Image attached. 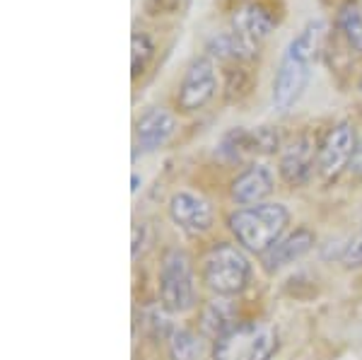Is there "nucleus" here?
Instances as JSON below:
<instances>
[{"label":"nucleus","instance_id":"nucleus-1","mask_svg":"<svg viewBox=\"0 0 362 360\" xmlns=\"http://www.w3.org/2000/svg\"><path fill=\"white\" fill-rule=\"evenodd\" d=\"M321 37H324V22H309L290 42L278 66L276 78H273L271 102L276 112H288L302 97L309 83V73H312L309 68H312V61L319 54Z\"/></svg>","mask_w":362,"mask_h":360},{"label":"nucleus","instance_id":"nucleus-2","mask_svg":"<svg viewBox=\"0 0 362 360\" xmlns=\"http://www.w3.org/2000/svg\"><path fill=\"white\" fill-rule=\"evenodd\" d=\"M290 223V213L283 203H259V206H244L235 211L227 220L232 235L249 252L266 254L283 237Z\"/></svg>","mask_w":362,"mask_h":360},{"label":"nucleus","instance_id":"nucleus-3","mask_svg":"<svg viewBox=\"0 0 362 360\" xmlns=\"http://www.w3.org/2000/svg\"><path fill=\"white\" fill-rule=\"evenodd\" d=\"M278 332L266 322L235 324L215 339L213 360H271L278 353Z\"/></svg>","mask_w":362,"mask_h":360},{"label":"nucleus","instance_id":"nucleus-4","mask_svg":"<svg viewBox=\"0 0 362 360\" xmlns=\"http://www.w3.org/2000/svg\"><path fill=\"white\" fill-rule=\"evenodd\" d=\"M249 276L251 264L242 249L232 245H218L210 249L206 266H203V281L215 295L232 298V295L242 293L249 283Z\"/></svg>","mask_w":362,"mask_h":360},{"label":"nucleus","instance_id":"nucleus-5","mask_svg":"<svg viewBox=\"0 0 362 360\" xmlns=\"http://www.w3.org/2000/svg\"><path fill=\"white\" fill-rule=\"evenodd\" d=\"M160 298L167 312H186L196 303L194 266L186 252L169 249L160 266Z\"/></svg>","mask_w":362,"mask_h":360},{"label":"nucleus","instance_id":"nucleus-6","mask_svg":"<svg viewBox=\"0 0 362 360\" xmlns=\"http://www.w3.org/2000/svg\"><path fill=\"white\" fill-rule=\"evenodd\" d=\"M215 90H218V75H215L213 61L206 56L194 58L179 85V109L181 112H198V109H203L213 100Z\"/></svg>","mask_w":362,"mask_h":360},{"label":"nucleus","instance_id":"nucleus-7","mask_svg":"<svg viewBox=\"0 0 362 360\" xmlns=\"http://www.w3.org/2000/svg\"><path fill=\"white\" fill-rule=\"evenodd\" d=\"M355 148H358V138H355V129L348 121H341L334 129H329L317 155V167L321 177L336 179L346 167H350Z\"/></svg>","mask_w":362,"mask_h":360},{"label":"nucleus","instance_id":"nucleus-8","mask_svg":"<svg viewBox=\"0 0 362 360\" xmlns=\"http://www.w3.org/2000/svg\"><path fill=\"white\" fill-rule=\"evenodd\" d=\"M169 218L184 232L198 235V232L210 230V225H213V206L203 196L191 194V191H179L169 201Z\"/></svg>","mask_w":362,"mask_h":360},{"label":"nucleus","instance_id":"nucleus-9","mask_svg":"<svg viewBox=\"0 0 362 360\" xmlns=\"http://www.w3.org/2000/svg\"><path fill=\"white\" fill-rule=\"evenodd\" d=\"M276 148H278V133L268 129V126L256 131L235 129L227 133L223 143H220V153L227 160H242L247 155H268V153H276Z\"/></svg>","mask_w":362,"mask_h":360},{"label":"nucleus","instance_id":"nucleus-10","mask_svg":"<svg viewBox=\"0 0 362 360\" xmlns=\"http://www.w3.org/2000/svg\"><path fill=\"white\" fill-rule=\"evenodd\" d=\"M174 131H177V119H174L172 112L162 107L148 109L136 124V145L143 153H153V150H160L162 145H167Z\"/></svg>","mask_w":362,"mask_h":360},{"label":"nucleus","instance_id":"nucleus-11","mask_svg":"<svg viewBox=\"0 0 362 360\" xmlns=\"http://www.w3.org/2000/svg\"><path fill=\"white\" fill-rule=\"evenodd\" d=\"M273 27H276V20L268 13L266 5L261 3L242 5L235 13V17H232V32L256 51H259L261 42L273 32Z\"/></svg>","mask_w":362,"mask_h":360},{"label":"nucleus","instance_id":"nucleus-12","mask_svg":"<svg viewBox=\"0 0 362 360\" xmlns=\"http://www.w3.org/2000/svg\"><path fill=\"white\" fill-rule=\"evenodd\" d=\"M314 174V143L300 136L280 153V177L290 187H302Z\"/></svg>","mask_w":362,"mask_h":360},{"label":"nucleus","instance_id":"nucleus-13","mask_svg":"<svg viewBox=\"0 0 362 360\" xmlns=\"http://www.w3.org/2000/svg\"><path fill=\"white\" fill-rule=\"evenodd\" d=\"M273 191V174L266 165H251L232 182V199L239 206H259Z\"/></svg>","mask_w":362,"mask_h":360},{"label":"nucleus","instance_id":"nucleus-14","mask_svg":"<svg viewBox=\"0 0 362 360\" xmlns=\"http://www.w3.org/2000/svg\"><path fill=\"white\" fill-rule=\"evenodd\" d=\"M312 247H314V235H312V232L305 230V228L295 230L293 235L278 240L266 254H261V257H264L266 271H278V269H283V266H288V264H295V261L305 257Z\"/></svg>","mask_w":362,"mask_h":360},{"label":"nucleus","instance_id":"nucleus-15","mask_svg":"<svg viewBox=\"0 0 362 360\" xmlns=\"http://www.w3.org/2000/svg\"><path fill=\"white\" fill-rule=\"evenodd\" d=\"M235 327V307L227 298L218 295L215 300L203 307L201 312V329L203 334L210 336V339H220L223 334H227Z\"/></svg>","mask_w":362,"mask_h":360},{"label":"nucleus","instance_id":"nucleus-16","mask_svg":"<svg viewBox=\"0 0 362 360\" xmlns=\"http://www.w3.org/2000/svg\"><path fill=\"white\" fill-rule=\"evenodd\" d=\"M338 29L343 32L346 42L362 54V8L353 0L338 8Z\"/></svg>","mask_w":362,"mask_h":360},{"label":"nucleus","instance_id":"nucleus-17","mask_svg":"<svg viewBox=\"0 0 362 360\" xmlns=\"http://www.w3.org/2000/svg\"><path fill=\"white\" fill-rule=\"evenodd\" d=\"M198 356H201V339L189 329H174L169 336V358L196 360Z\"/></svg>","mask_w":362,"mask_h":360},{"label":"nucleus","instance_id":"nucleus-18","mask_svg":"<svg viewBox=\"0 0 362 360\" xmlns=\"http://www.w3.org/2000/svg\"><path fill=\"white\" fill-rule=\"evenodd\" d=\"M131 66H133V75H140L143 68L148 66V61L155 54V44L153 39L148 37L145 32H136L131 37Z\"/></svg>","mask_w":362,"mask_h":360},{"label":"nucleus","instance_id":"nucleus-19","mask_svg":"<svg viewBox=\"0 0 362 360\" xmlns=\"http://www.w3.org/2000/svg\"><path fill=\"white\" fill-rule=\"evenodd\" d=\"M341 261L346 266H362V228L358 230V235L343 247Z\"/></svg>","mask_w":362,"mask_h":360},{"label":"nucleus","instance_id":"nucleus-20","mask_svg":"<svg viewBox=\"0 0 362 360\" xmlns=\"http://www.w3.org/2000/svg\"><path fill=\"white\" fill-rule=\"evenodd\" d=\"M348 170L353 172V174H358V177H362V141H358V148H355L353 160H350Z\"/></svg>","mask_w":362,"mask_h":360},{"label":"nucleus","instance_id":"nucleus-21","mask_svg":"<svg viewBox=\"0 0 362 360\" xmlns=\"http://www.w3.org/2000/svg\"><path fill=\"white\" fill-rule=\"evenodd\" d=\"M360 87H362V83H360Z\"/></svg>","mask_w":362,"mask_h":360}]
</instances>
